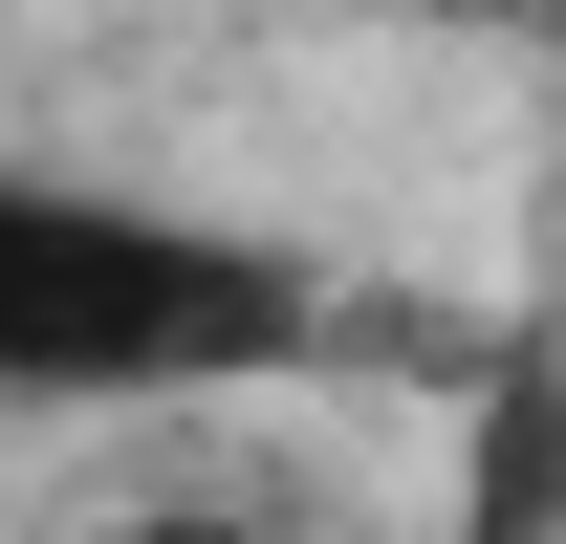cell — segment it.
<instances>
[{"instance_id":"cell-1","label":"cell","mask_w":566,"mask_h":544,"mask_svg":"<svg viewBox=\"0 0 566 544\" xmlns=\"http://www.w3.org/2000/svg\"><path fill=\"white\" fill-rule=\"evenodd\" d=\"M305 348H327L305 240L109 197V175H0V414H197Z\"/></svg>"},{"instance_id":"cell-2","label":"cell","mask_w":566,"mask_h":544,"mask_svg":"<svg viewBox=\"0 0 566 544\" xmlns=\"http://www.w3.org/2000/svg\"><path fill=\"white\" fill-rule=\"evenodd\" d=\"M175 544H197V523H175Z\"/></svg>"}]
</instances>
